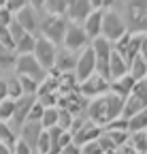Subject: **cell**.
<instances>
[{
	"instance_id": "obj_1",
	"label": "cell",
	"mask_w": 147,
	"mask_h": 154,
	"mask_svg": "<svg viewBox=\"0 0 147 154\" xmlns=\"http://www.w3.org/2000/svg\"><path fill=\"white\" fill-rule=\"evenodd\" d=\"M124 99L113 92H107L98 99L90 101V107H87V118L98 124V126H109L113 120L122 118V111H124Z\"/></svg>"
},
{
	"instance_id": "obj_2",
	"label": "cell",
	"mask_w": 147,
	"mask_h": 154,
	"mask_svg": "<svg viewBox=\"0 0 147 154\" xmlns=\"http://www.w3.org/2000/svg\"><path fill=\"white\" fill-rule=\"evenodd\" d=\"M124 22L130 34H147V0L124 2Z\"/></svg>"
},
{
	"instance_id": "obj_3",
	"label": "cell",
	"mask_w": 147,
	"mask_h": 154,
	"mask_svg": "<svg viewBox=\"0 0 147 154\" xmlns=\"http://www.w3.org/2000/svg\"><path fill=\"white\" fill-rule=\"evenodd\" d=\"M68 28V19L66 17H58V15H45L41 19V36L51 41L53 45H62L64 43V34Z\"/></svg>"
},
{
	"instance_id": "obj_4",
	"label": "cell",
	"mask_w": 147,
	"mask_h": 154,
	"mask_svg": "<svg viewBox=\"0 0 147 154\" xmlns=\"http://www.w3.org/2000/svg\"><path fill=\"white\" fill-rule=\"evenodd\" d=\"M124 34H128L124 15H119L115 9L104 11V17H102V38L109 41L111 45H115Z\"/></svg>"
},
{
	"instance_id": "obj_5",
	"label": "cell",
	"mask_w": 147,
	"mask_h": 154,
	"mask_svg": "<svg viewBox=\"0 0 147 154\" xmlns=\"http://www.w3.org/2000/svg\"><path fill=\"white\" fill-rule=\"evenodd\" d=\"M145 109H147V77H145V79H141V82H137L132 94L126 99L122 118L130 120L132 116H137L139 111H145Z\"/></svg>"
},
{
	"instance_id": "obj_6",
	"label": "cell",
	"mask_w": 147,
	"mask_h": 154,
	"mask_svg": "<svg viewBox=\"0 0 147 154\" xmlns=\"http://www.w3.org/2000/svg\"><path fill=\"white\" fill-rule=\"evenodd\" d=\"M15 75H19V77H32L34 82L41 84L45 77H47V71L39 64V60L34 58V54H28V56H17Z\"/></svg>"
},
{
	"instance_id": "obj_7",
	"label": "cell",
	"mask_w": 147,
	"mask_h": 154,
	"mask_svg": "<svg viewBox=\"0 0 147 154\" xmlns=\"http://www.w3.org/2000/svg\"><path fill=\"white\" fill-rule=\"evenodd\" d=\"M92 49H94V56H96V73L100 77H104L107 82H111L109 79V64H111L113 45L100 36V38H96V41H92Z\"/></svg>"
},
{
	"instance_id": "obj_8",
	"label": "cell",
	"mask_w": 147,
	"mask_h": 154,
	"mask_svg": "<svg viewBox=\"0 0 147 154\" xmlns=\"http://www.w3.org/2000/svg\"><path fill=\"white\" fill-rule=\"evenodd\" d=\"M92 45V41L87 38L85 30L77 24H68L66 28V34H64V43H62V49H68L72 54H81L83 49H87Z\"/></svg>"
},
{
	"instance_id": "obj_9",
	"label": "cell",
	"mask_w": 147,
	"mask_h": 154,
	"mask_svg": "<svg viewBox=\"0 0 147 154\" xmlns=\"http://www.w3.org/2000/svg\"><path fill=\"white\" fill-rule=\"evenodd\" d=\"M34 58L39 60V64L49 73L51 69H56V58H58V45H53L51 41L43 36H36V47H34Z\"/></svg>"
},
{
	"instance_id": "obj_10",
	"label": "cell",
	"mask_w": 147,
	"mask_h": 154,
	"mask_svg": "<svg viewBox=\"0 0 147 154\" xmlns=\"http://www.w3.org/2000/svg\"><path fill=\"white\" fill-rule=\"evenodd\" d=\"M107 92H111V82H107L98 73L79 84V94H83L87 101H94V99H98V96H102Z\"/></svg>"
},
{
	"instance_id": "obj_11",
	"label": "cell",
	"mask_w": 147,
	"mask_h": 154,
	"mask_svg": "<svg viewBox=\"0 0 147 154\" xmlns=\"http://www.w3.org/2000/svg\"><path fill=\"white\" fill-rule=\"evenodd\" d=\"M75 75L79 84L90 79L92 75H96V56H94V49H92V45L87 49H83L79 56H77V66H75Z\"/></svg>"
},
{
	"instance_id": "obj_12",
	"label": "cell",
	"mask_w": 147,
	"mask_h": 154,
	"mask_svg": "<svg viewBox=\"0 0 147 154\" xmlns=\"http://www.w3.org/2000/svg\"><path fill=\"white\" fill-rule=\"evenodd\" d=\"M92 0H68V9H66V19L68 24H77L83 26V22L92 15Z\"/></svg>"
},
{
	"instance_id": "obj_13",
	"label": "cell",
	"mask_w": 147,
	"mask_h": 154,
	"mask_svg": "<svg viewBox=\"0 0 147 154\" xmlns=\"http://www.w3.org/2000/svg\"><path fill=\"white\" fill-rule=\"evenodd\" d=\"M36 103V96H22L19 101H15V113H13V118H11V128L19 135L22 126L28 122V113L32 109V105Z\"/></svg>"
},
{
	"instance_id": "obj_14",
	"label": "cell",
	"mask_w": 147,
	"mask_h": 154,
	"mask_svg": "<svg viewBox=\"0 0 147 154\" xmlns=\"http://www.w3.org/2000/svg\"><path fill=\"white\" fill-rule=\"evenodd\" d=\"M58 107L70 111L72 116H83V111H87V107H90V101L85 99L83 94H79V90H77L72 94H60Z\"/></svg>"
},
{
	"instance_id": "obj_15",
	"label": "cell",
	"mask_w": 147,
	"mask_h": 154,
	"mask_svg": "<svg viewBox=\"0 0 147 154\" xmlns=\"http://www.w3.org/2000/svg\"><path fill=\"white\" fill-rule=\"evenodd\" d=\"M104 133V128L102 126H98V124H94L90 118H85V122L81 124V128L77 131V133H72V141H75L77 146H87V143H92V141H96V139H100V135Z\"/></svg>"
},
{
	"instance_id": "obj_16",
	"label": "cell",
	"mask_w": 147,
	"mask_h": 154,
	"mask_svg": "<svg viewBox=\"0 0 147 154\" xmlns=\"http://www.w3.org/2000/svg\"><path fill=\"white\" fill-rule=\"evenodd\" d=\"M15 19H17V24H19L28 34L36 36V30L41 28V19H39V11H36L30 2L26 5V9H22L19 13L15 15Z\"/></svg>"
},
{
	"instance_id": "obj_17",
	"label": "cell",
	"mask_w": 147,
	"mask_h": 154,
	"mask_svg": "<svg viewBox=\"0 0 147 154\" xmlns=\"http://www.w3.org/2000/svg\"><path fill=\"white\" fill-rule=\"evenodd\" d=\"M102 17H104V11H92V15L83 22L81 28L85 30L90 41H96L102 36Z\"/></svg>"
},
{
	"instance_id": "obj_18",
	"label": "cell",
	"mask_w": 147,
	"mask_h": 154,
	"mask_svg": "<svg viewBox=\"0 0 147 154\" xmlns=\"http://www.w3.org/2000/svg\"><path fill=\"white\" fill-rule=\"evenodd\" d=\"M43 131H45V128L41 126V122H26V124L22 126V131H19V139L36 152V143H39Z\"/></svg>"
},
{
	"instance_id": "obj_19",
	"label": "cell",
	"mask_w": 147,
	"mask_h": 154,
	"mask_svg": "<svg viewBox=\"0 0 147 154\" xmlns=\"http://www.w3.org/2000/svg\"><path fill=\"white\" fill-rule=\"evenodd\" d=\"M128 69H130V66H128V62L124 60V56L113 49V54H111V64H109V79H111V82L122 79V77L128 75Z\"/></svg>"
},
{
	"instance_id": "obj_20",
	"label": "cell",
	"mask_w": 147,
	"mask_h": 154,
	"mask_svg": "<svg viewBox=\"0 0 147 154\" xmlns=\"http://www.w3.org/2000/svg\"><path fill=\"white\" fill-rule=\"evenodd\" d=\"M77 56H79V54H72V51H68V49H58L56 71H60V73H75Z\"/></svg>"
},
{
	"instance_id": "obj_21",
	"label": "cell",
	"mask_w": 147,
	"mask_h": 154,
	"mask_svg": "<svg viewBox=\"0 0 147 154\" xmlns=\"http://www.w3.org/2000/svg\"><path fill=\"white\" fill-rule=\"evenodd\" d=\"M134 86H137L134 77L126 75V77H122V79H115V82H111V92H113V94H117V96H122V99L126 101L128 96L132 94Z\"/></svg>"
},
{
	"instance_id": "obj_22",
	"label": "cell",
	"mask_w": 147,
	"mask_h": 154,
	"mask_svg": "<svg viewBox=\"0 0 147 154\" xmlns=\"http://www.w3.org/2000/svg\"><path fill=\"white\" fill-rule=\"evenodd\" d=\"M79 90V79L75 73H62L60 75V86H58V94H72Z\"/></svg>"
},
{
	"instance_id": "obj_23",
	"label": "cell",
	"mask_w": 147,
	"mask_h": 154,
	"mask_svg": "<svg viewBox=\"0 0 147 154\" xmlns=\"http://www.w3.org/2000/svg\"><path fill=\"white\" fill-rule=\"evenodd\" d=\"M19 141V135H17L9 122H0V143H4L9 148H15V143Z\"/></svg>"
},
{
	"instance_id": "obj_24",
	"label": "cell",
	"mask_w": 147,
	"mask_h": 154,
	"mask_svg": "<svg viewBox=\"0 0 147 154\" xmlns=\"http://www.w3.org/2000/svg\"><path fill=\"white\" fill-rule=\"evenodd\" d=\"M66 9H68V0H45V13L47 15L66 17Z\"/></svg>"
},
{
	"instance_id": "obj_25",
	"label": "cell",
	"mask_w": 147,
	"mask_h": 154,
	"mask_svg": "<svg viewBox=\"0 0 147 154\" xmlns=\"http://www.w3.org/2000/svg\"><path fill=\"white\" fill-rule=\"evenodd\" d=\"M128 146H130L137 154H147V135H145V131H141V133H130Z\"/></svg>"
},
{
	"instance_id": "obj_26",
	"label": "cell",
	"mask_w": 147,
	"mask_h": 154,
	"mask_svg": "<svg viewBox=\"0 0 147 154\" xmlns=\"http://www.w3.org/2000/svg\"><path fill=\"white\" fill-rule=\"evenodd\" d=\"M128 75L134 77V82H141L147 77V60H143V58H134V62L130 64V69H128Z\"/></svg>"
},
{
	"instance_id": "obj_27",
	"label": "cell",
	"mask_w": 147,
	"mask_h": 154,
	"mask_svg": "<svg viewBox=\"0 0 147 154\" xmlns=\"http://www.w3.org/2000/svg\"><path fill=\"white\" fill-rule=\"evenodd\" d=\"M34 47H36V36L34 34H26L22 41L15 45V54L17 56H28V54H34Z\"/></svg>"
},
{
	"instance_id": "obj_28",
	"label": "cell",
	"mask_w": 147,
	"mask_h": 154,
	"mask_svg": "<svg viewBox=\"0 0 147 154\" xmlns=\"http://www.w3.org/2000/svg\"><path fill=\"white\" fill-rule=\"evenodd\" d=\"M147 128V109L145 111H139L137 116H132L128 120V133H141Z\"/></svg>"
},
{
	"instance_id": "obj_29",
	"label": "cell",
	"mask_w": 147,
	"mask_h": 154,
	"mask_svg": "<svg viewBox=\"0 0 147 154\" xmlns=\"http://www.w3.org/2000/svg\"><path fill=\"white\" fill-rule=\"evenodd\" d=\"M58 118H60V109H58V107H49V109H45V113H43L41 126H43L45 131L58 126Z\"/></svg>"
},
{
	"instance_id": "obj_30",
	"label": "cell",
	"mask_w": 147,
	"mask_h": 154,
	"mask_svg": "<svg viewBox=\"0 0 147 154\" xmlns=\"http://www.w3.org/2000/svg\"><path fill=\"white\" fill-rule=\"evenodd\" d=\"M15 64H17V54L13 49H7V47L0 45V71H2V69H11Z\"/></svg>"
},
{
	"instance_id": "obj_31",
	"label": "cell",
	"mask_w": 147,
	"mask_h": 154,
	"mask_svg": "<svg viewBox=\"0 0 147 154\" xmlns=\"http://www.w3.org/2000/svg\"><path fill=\"white\" fill-rule=\"evenodd\" d=\"M104 133H107V137L113 141V146L117 150L128 146V139H130V133H128V131H104Z\"/></svg>"
},
{
	"instance_id": "obj_32",
	"label": "cell",
	"mask_w": 147,
	"mask_h": 154,
	"mask_svg": "<svg viewBox=\"0 0 147 154\" xmlns=\"http://www.w3.org/2000/svg\"><path fill=\"white\" fill-rule=\"evenodd\" d=\"M7 86H9V99H11V101H19L22 96H24L22 84H19V77H17V75L9 77V79H7Z\"/></svg>"
},
{
	"instance_id": "obj_33",
	"label": "cell",
	"mask_w": 147,
	"mask_h": 154,
	"mask_svg": "<svg viewBox=\"0 0 147 154\" xmlns=\"http://www.w3.org/2000/svg\"><path fill=\"white\" fill-rule=\"evenodd\" d=\"M19 77V75H17ZM19 84H22V92L24 96H36V92H39V82H34L32 77H19Z\"/></svg>"
},
{
	"instance_id": "obj_34",
	"label": "cell",
	"mask_w": 147,
	"mask_h": 154,
	"mask_svg": "<svg viewBox=\"0 0 147 154\" xmlns=\"http://www.w3.org/2000/svg\"><path fill=\"white\" fill-rule=\"evenodd\" d=\"M13 113H15V101L7 99L0 103V122H11Z\"/></svg>"
},
{
	"instance_id": "obj_35",
	"label": "cell",
	"mask_w": 147,
	"mask_h": 154,
	"mask_svg": "<svg viewBox=\"0 0 147 154\" xmlns=\"http://www.w3.org/2000/svg\"><path fill=\"white\" fill-rule=\"evenodd\" d=\"M58 109H60V107H58ZM72 122H75V116H72L70 111H66V109H60V118H58V126H60L62 131H70Z\"/></svg>"
},
{
	"instance_id": "obj_36",
	"label": "cell",
	"mask_w": 147,
	"mask_h": 154,
	"mask_svg": "<svg viewBox=\"0 0 147 154\" xmlns=\"http://www.w3.org/2000/svg\"><path fill=\"white\" fill-rule=\"evenodd\" d=\"M0 45L15 51V41H13V36H11L9 26H0Z\"/></svg>"
},
{
	"instance_id": "obj_37",
	"label": "cell",
	"mask_w": 147,
	"mask_h": 154,
	"mask_svg": "<svg viewBox=\"0 0 147 154\" xmlns=\"http://www.w3.org/2000/svg\"><path fill=\"white\" fill-rule=\"evenodd\" d=\"M26 5H28L26 0H4V9H7L13 17H15L17 13H19L22 9H26Z\"/></svg>"
},
{
	"instance_id": "obj_38",
	"label": "cell",
	"mask_w": 147,
	"mask_h": 154,
	"mask_svg": "<svg viewBox=\"0 0 147 154\" xmlns=\"http://www.w3.org/2000/svg\"><path fill=\"white\" fill-rule=\"evenodd\" d=\"M49 150H51L49 133H47V131H43V133H41V139H39V143H36V154H49Z\"/></svg>"
},
{
	"instance_id": "obj_39",
	"label": "cell",
	"mask_w": 147,
	"mask_h": 154,
	"mask_svg": "<svg viewBox=\"0 0 147 154\" xmlns=\"http://www.w3.org/2000/svg\"><path fill=\"white\" fill-rule=\"evenodd\" d=\"M43 113H45V107L36 101V103L32 105L30 113H28V122H41V120H43Z\"/></svg>"
},
{
	"instance_id": "obj_40",
	"label": "cell",
	"mask_w": 147,
	"mask_h": 154,
	"mask_svg": "<svg viewBox=\"0 0 147 154\" xmlns=\"http://www.w3.org/2000/svg\"><path fill=\"white\" fill-rule=\"evenodd\" d=\"M9 30H11V36H13V41H15V45H17V43H19L22 38H24V36L28 34V32H26V30H24V28H22L19 24H17V19H13V24L9 26Z\"/></svg>"
},
{
	"instance_id": "obj_41",
	"label": "cell",
	"mask_w": 147,
	"mask_h": 154,
	"mask_svg": "<svg viewBox=\"0 0 147 154\" xmlns=\"http://www.w3.org/2000/svg\"><path fill=\"white\" fill-rule=\"evenodd\" d=\"M83 150V154H104L107 150H104V146L96 139V141H92V143H87V146H83L81 148Z\"/></svg>"
},
{
	"instance_id": "obj_42",
	"label": "cell",
	"mask_w": 147,
	"mask_h": 154,
	"mask_svg": "<svg viewBox=\"0 0 147 154\" xmlns=\"http://www.w3.org/2000/svg\"><path fill=\"white\" fill-rule=\"evenodd\" d=\"M104 131H128V120L126 118H117L109 126H104Z\"/></svg>"
},
{
	"instance_id": "obj_43",
	"label": "cell",
	"mask_w": 147,
	"mask_h": 154,
	"mask_svg": "<svg viewBox=\"0 0 147 154\" xmlns=\"http://www.w3.org/2000/svg\"><path fill=\"white\" fill-rule=\"evenodd\" d=\"M13 154H36V152H34L30 146H26V143L19 139V141L15 143V148H13Z\"/></svg>"
},
{
	"instance_id": "obj_44",
	"label": "cell",
	"mask_w": 147,
	"mask_h": 154,
	"mask_svg": "<svg viewBox=\"0 0 147 154\" xmlns=\"http://www.w3.org/2000/svg\"><path fill=\"white\" fill-rule=\"evenodd\" d=\"M70 143H75V141H72V133H70V131H64L62 137H60V150H64V148L70 146Z\"/></svg>"
},
{
	"instance_id": "obj_45",
	"label": "cell",
	"mask_w": 147,
	"mask_h": 154,
	"mask_svg": "<svg viewBox=\"0 0 147 154\" xmlns=\"http://www.w3.org/2000/svg\"><path fill=\"white\" fill-rule=\"evenodd\" d=\"M60 154H83V150H81V146H77V143H70V146H66Z\"/></svg>"
},
{
	"instance_id": "obj_46",
	"label": "cell",
	"mask_w": 147,
	"mask_h": 154,
	"mask_svg": "<svg viewBox=\"0 0 147 154\" xmlns=\"http://www.w3.org/2000/svg\"><path fill=\"white\" fill-rule=\"evenodd\" d=\"M9 99V86H7V79H0V103Z\"/></svg>"
},
{
	"instance_id": "obj_47",
	"label": "cell",
	"mask_w": 147,
	"mask_h": 154,
	"mask_svg": "<svg viewBox=\"0 0 147 154\" xmlns=\"http://www.w3.org/2000/svg\"><path fill=\"white\" fill-rule=\"evenodd\" d=\"M141 58L147 60V34H143V41H141Z\"/></svg>"
},
{
	"instance_id": "obj_48",
	"label": "cell",
	"mask_w": 147,
	"mask_h": 154,
	"mask_svg": "<svg viewBox=\"0 0 147 154\" xmlns=\"http://www.w3.org/2000/svg\"><path fill=\"white\" fill-rule=\"evenodd\" d=\"M117 154H137V152H134L130 146H124V148H119V152H117Z\"/></svg>"
},
{
	"instance_id": "obj_49",
	"label": "cell",
	"mask_w": 147,
	"mask_h": 154,
	"mask_svg": "<svg viewBox=\"0 0 147 154\" xmlns=\"http://www.w3.org/2000/svg\"><path fill=\"white\" fill-rule=\"evenodd\" d=\"M0 154H13V148L4 146V143H0Z\"/></svg>"
},
{
	"instance_id": "obj_50",
	"label": "cell",
	"mask_w": 147,
	"mask_h": 154,
	"mask_svg": "<svg viewBox=\"0 0 147 154\" xmlns=\"http://www.w3.org/2000/svg\"><path fill=\"white\" fill-rule=\"evenodd\" d=\"M4 9V0H0V11H2Z\"/></svg>"
},
{
	"instance_id": "obj_51",
	"label": "cell",
	"mask_w": 147,
	"mask_h": 154,
	"mask_svg": "<svg viewBox=\"0 0 147 154\" xmlns=\"http://www.w3.org/2000/svg\"><path fill=\"white\" fill-rule=\"evenodd\" d=\"M145 135H147V128H145Z\"/></svg>"
},
{
	"instance_id": "obj_52",
	"label": "cell",
	"mask_w": 147,
	"mask_h": 154,
	"mask_svg": "<svg viewBox=\"0 0 147 154\" xmlns=\"http://www.w3.org/2000/svg\"><path fill=\"white\" fill-rule=\"evenodd\" d=\"M0 79H2V77H0Z\"/></svg>"
}]
</instances>
